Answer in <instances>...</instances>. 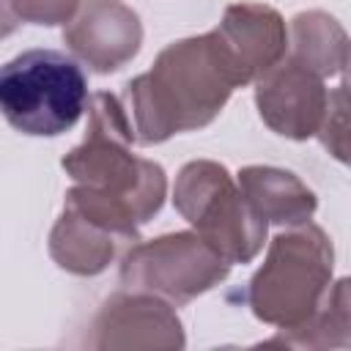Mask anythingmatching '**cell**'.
Returning a JSON list of instances; mask_svg holds the SVG:
<instances>
[{
  "instance_id": "cell-1",
  "label": "cell",
  "mask_w": 351,
  "mask_h": 351,
  "mask_svg": "<svg viewBox=\"0 0 351 351\" xmlns=\"http://www.w3.org/2000/svg\"><path fill=\"white\" fill-rule=\"evenodd\" d=\"M88 104L82 69L55 49H30L0 71V107L5 121L33 137H55L71 129Z\"/></svg>"
},
{
  "instance_id": "cell-2",
  "label": "cell",
  "mask_w": 351,
  "mask_h": 351,
  "mask_svg": "<svg viewBox=\"0 0 351 351\" xmlns=\"http://www.w3.org/2000/svg\"><path fill=\"white\" fill-rule=\"evenodd\" d=\"M176 203L181 214L203 230L206 241L228 263L250 261L258 252L266 230L263 214L233 192L222 167L208 162H195L184 167Z\"/></svg>"
},
{
  "instance_id": "cell-3",
  "label": "cell",
  "mask_w": 351,
  "mask_h": 351,
  "mask_svg": "<svg viewBox=\"0 0 351 351\" xmlns=\"http://www.w3.org/2000/svg\"><path fill=\"white\" fill-rule=\"evenodd\" d=\"M261 115L280 134L307 137L318 129L321 112L326 107V93L321 88V74L304 63H282L258 85Z\"/></svg>"
},
{
  "instance_id": "cell-4",
  "label": "cell",
  "mask_w": 351,
  "mask_h": 351,
  "mask_svg": "<svg viewBox=\"0 0 351 351\" xmlns=\"http://www.w3.org/2000/svg\"><path fill=\"white\" fill-rule=\"evenodd\" d=\"M321 140L332 151V156H337L351 167V90L348 88H340L332 93V107H329V118L324 123Z\"/></svg>"
},
{
  "instance_id": "cell-5",
  "label": "cell",
  "mask_w": 351,
  "mask_h": 351,
  "mask_svg": "<svg viewBox=\"0 0 351 351\" xmlns=\"http://www.w3.org/2000/svg\"><path fill=\"white\" fill-rule=\"evenodd\" d=\"M346 88L351 90V52H348V82H346Z\"/></svg>"
}]
</instances>
